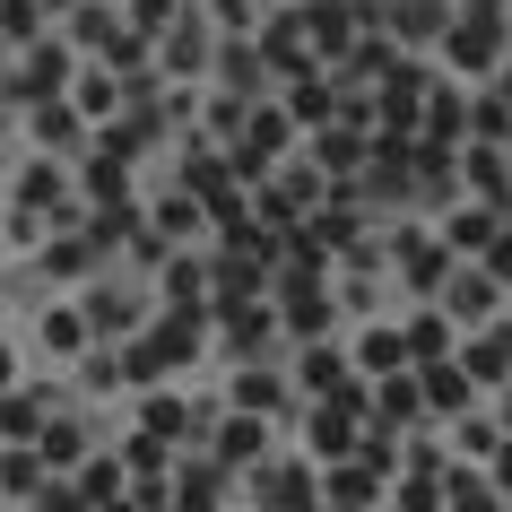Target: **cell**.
I'll use <instances>...</instances> for the list:
<instances>
[{"mask_svg":"<svg viewBox=\"0 0 512 512\" xmlns=\"http://www.w3.org/2000/svg\"><path fill=\"white\" fill-rule=\"evenodd\" d=\"M391 270H400V287H408V296H443V278H452L460 270V261H452V243H443V235H426V226H408V235H391Z\"/></svg>","mask_w":512,"mask_h":512,"instance_id":"cell-2","label":"cell"},{"mask_svg":"<svg viewBox=\"0 0 512 512\" xmlns=\"http://www.w3.org/2000/svg\"><path fill=\"white\" fill-rule=\"evenodd\" d=\"M391 512H443V469H400L391 478Z\"/></svg>","mask_w":512,"mask_h":512,"instance_id":"cell-34","label":"cell"},{"mask_svg":"<svg viewBox=\"0 0 512 512\" xmlns=\"http://www.w3.org/2000/svg\"><path fill=\"white\" fill-rule=\"evenodd\" d=\"M322 495H330V504H348V512H374L382 504V495H391V478H382V469H374V460H330V469H322Z\"/></svg>","mask_w":512,"mask_h":512,"instance_id":"cell-12","label":"cell"},{"mask_svg":"<svg viewBox=\"0 0 512 512\" xmlns=\"http://www.w3.org/2000/svg\"><path fill=\"white\" fill-rule=\"evenodd\" d=\"M408 356H417V365H434V356H452L460 348V330H452V313H443V304H426V313H408Z\"/></svg>","mask_w":512,"mask_h":512,"instance_id":"cell-24","label":"cell"},{"mask_svg":"<svg viewBox=\"0 0 512 512\" xmlns=\"http://www.w3.org/2000/svg\"><path fill=\"white\" fill-rule=\"evenodd\" d=\"M356 374L365 382H382V374H408V365H417V356H408V330L400 322H374V330H356Z\"/></svg>","mask_w":512,"mask_h":512,"instance_id":"cell-14","label":"cell"},{"mask_svg":"<svg viewBox=\"0 0 512 512\" xmlns=\"http://www.w3.org/2000/svg\"><path fill=\"white\" fill-rule=\"evenodd\" d=\"M226 478H235V469H226V460H174V512H226Z\"/></svg>","mask_w":512,"mask_h":512,"instance_id":"cell-13","label":"cell"},{"mask_svg":"<svg viewBox=\"0 0 512 512\" xmlns=\"http://www.w3.org/2000/svg\"><path fill=\"white\" fill-rule=\"evenodd\" d=\"M209 18H217L226 35H252V27H261V9H252V0H209Z\"/></svg>","mask_w":512,"mask_h":512,"instance_id":"cell-44","label":"cell"},{"mask_svg":"<svg viewBox=\"0 0 512 512\" xmlns=\"http://www.w3.org/2000/svg\"><path fill=\"white\" fill-rule=\"evenodd\" d=\"M452 356L469 365V382H478V391H504V382H512V313H495L486 330H460Z\"/></svg>","mask_w":512,"mask_h":512,"instance_id":"cell-5","label":"cell"},{"mask_svg":"<svg viewBox=\"0 0 512 512\" xmlns=\"http://www.w3.org/2000/svg\"><path fill=\"white\" fill-rule=\"evenodd\" d=\"M44 9H79V0H44Z\"/></svg>","mask_w":512,"mask_h":512,"instance_id":"cell-49","label":"cell"},{"mask_svg":"<svg viewBox=\"0 0 512 512\" xmlns=\"http://www.w3.org/2000/svg\"><path fill=\"white\" fill-rule=\"evenodd\" d=\"M417 139H452V148L469 139V96H460V79H452V70H443V79L426 87V113H417Z\"/></svg>","mask_w":512,"mask_h":512,"instance_id":"cell-17","label":"cell"},{"mask_svg":"<svg viewBox=\"0 0 512 512\" xmlns=\"http://www.w3.org/2000/svg\"><path fill=\"white\" fill-rule=\"evenodd\" d=\"M96 512H139V504H131V486H122V495H105V504H96Z\"/></svg>","mask_w":512,"mask_h":512,"instance_id":"cell-48","label":"cell"},{"mask_svg":"<svg viewBox=\"0 0 512 512\" xmlns=\"http://www.w3.org/2000/svg\"><path fill=\"white\" fill-rule=\"evenodd\" d=\"M200 296H209V261H191V252H174V261H165V304H183V313H200Z\"/></svg>","mask_w":512,"mask_h":512,"instance_id":"cell-35","label":"cell"},{"mask_svg":"<svg viewBox=\"0 0 512 512\" xmlns=\"http://www.w3.org/2000/svg\"><path fill=\"white\" fill-rule=\"evenodd\" d=\"M252 495L270 512H322V469L313 460H261V469H243Z\"/></svg>","mask_w":512,"mask_h":512,"instance_id":"cell-3","label":"cell"},{"mask_svg":"<svg viewBox=\"0 0 512 512\" xmlns=\"http://www.w3.org/2000/svg\"><path fill=\"white\" fill-rule=\"evenodd\" d=\"M252 44H261V61H270V79H313V70H322L313 44H304V9H278Z\"/></svg>","mask_w":512,"mask_h":512,"instance_id":"cell-9","label":"cell"},{"mask_svg":"<svg viewBox=\"0 0 512 512\" xmlns=\"http://www.w3.org/2000/svg\"><path fill=\"white\" fill-rule=\"evenodd\" d=\"M287 122H296V131H322V122H339V96H330L322 70H313V79H287Z\"/></svg>","mask_w":512,"mask_h":512,"instance_id":"cell-25","label":"cell"},{"mask_svg":"<svg viewBox=\"0 0 512 512\" xmlns=\"http://www.w3.org/2000/svg\"><path fill=\"white\" fill-rule=\"evenodd\" d=\"M44 417H53V400H44V391H0V443H35V434H44Z\"/></svg>","mask_w":512,"mask_h":512,"instance_id":"cell-27","label":"cell"},{"mask_svg":"<svg viewBox=\"0 0 512 512\" xmlns=\"http://www.w3.org/2000/svg\"><path fill=\"white\" fill-rule=\"evenodd\" d=\"M35 452H44V469H79V460H87V426H79V417H44Z\"/></svg>","mask_w":512,"mask_h":512,"instance_id":"cell-31","label":"cell"},{"mask_svg":"<svg viewBox=\"0 0 512 512\" xmlns=\"http://www.w3.org/2000/svg\"><path fill=\"white\" fill-rule=\"evenodd\" d=\"M478 270H486V278H495V287L512 296V217H504V235H495V243L478 252Z\"/></svg>","mask_w":512,"mask_h":512,"instance_id":"cell-43","label":"cell"},{"mask_svg":"<svg viewBox=\"0 0 512 512\" xmlns=\"http://www.w3.org/2000/svg\"><path fill=\"white\" fill-rule=\"evenodd\" d=\"M217 322H226V348H235L243 365H252V356L270 348V330H278V313H270V304H226V313H217Z\"/></svg>","mask_w":512,"mask_h":512,"instance_id":"cell-22","label":"cell"},{"mask_svg":"<svg viewBox=\"0 0 512 512\" xmlns=\"http://www.w3.org/2000/svg\"><path fill=\"white\" fill-rule=\"evenodd\" d=\"M495 235H504V209H486V200H452V217H443V243H452V261H478Z\"/></svg>","mask_w":512,"mask_h":512,"instance_id":"cell-15","label":"cell"},{"mask_svg":"<svg viewBox=\"0 0 512 512\" xmlns=\"http://www.w3.org/2000/svg\"><path fill=\"white\" fill-rule=\"evenodd\" d=\"M261 452H270V417L235 408V417L217 426V460H226V469H261Z\"/></svg>","mask_w":512,"mask_h":512,"instance_id":"cell-20","label":"cell"},{"mask_svg":"<svg viewBox=\"0 0 512 512\" xmlns=\"http://www.w3.org/2000/svg\"><path fill=\"white\" fill-rule=\"evenodd\" d=\"M200 330H209V313H183V304H165L148 330H131V339H122V374H131L139 391H157L165 374H183L191 356H200Z\"/></svg>","mask_w":512,"mask_h":512,"instance_id":"cell-1","label":"cell"},{"mask_svg":"<svg viewBox=\"0 0 512 512\" xmlns=\"http://www.w3.org/2000/svg\"><path fill=\"white\" fill-rule=\"evenodd\" d=\"M27 131L44 139V148H79V139H87V113L53 96V105H27ZM87 148H96V139H87Z\"/></svg>","mask_w":512,"mask_h":512,"instance_id":"cell-26","label":"cell"},{"mask_svg":"<svg viewBox=\"0 0 512 512\" xmlns=\"http://www.w3.org/2000/svg\"><path fill=\"white\" fill-rule=\"evenodd\" d=\"M44 0H0V44H44Z\"/></svg>","mask_w":512,"mask_h":512,"instance_id":"cell-37","label":"cell"},{"mask_svg":"<svg viewBox=\"0 0 512 512\" xmlns=\"http://www.w3.org/2000/svg\"><path fill=\"white\" fill-rule=\"evenodd\" d=\"M382 27L400 35V53H443V35H452V0H400V9H382Z\"/></svg>","mask_w":512,"mask_h":512,"instance_id":"cell-11","label":"cell"},{"mask_svg":"<svg viewBox=\"0 0 512 512\" xmlns=\"http://www.w3.org/2000/svg\"><path fill=\"white\" fill-rule=\"evenodd\" d=\"M35 339H44V356H61V365H70V356H87V348H96V330H87V313H79V304H53Z\"/></svg>","mask_w":512,"mask_h":512,"instance_id":"cell-23","label":"cell"},{"mask_svg":"<svg viewBox=\"0 0 512 512\" xmlns=\"http://www.w3.org/2000/svg\"><path fill=\"white\" fill-rule=\"evenodd\" d=\"M226 400H235V408H252V417H278V408H287V382H278V374H261V365H235Z\"/></svg>","mask_w":512,"mask_h":512,"instance_id":"cell-29","label":"cell"},{"mask_svg":"<svg viewBox=\"0 0 512 512\" xmlns=\"http://www.w3.org/2000/svg\"><path fill=\"white\" fill-rule=\"evenodd\" d=\"M70 105H79L87 122L105 131V122H113V105H122V87H113V70H79V79H70Z\"/></svg>","mask_w":512,"mask_h":512,"instance_id":"cell-32","label":"cell"},{"mask_svg":"<svg viewBox=\"0 0 512 512\" xmlns=\"http://www.w3.org/2000/svg\"><path fill=\"white\" fill-rule=\"evenodd\" d=\"M304 157L322 165V174H339V183H348L356 165H374V139H365V122H348V113H339V122H322V131L304 139Z\"/></svg>","mask_w":512,"mask_h":512,"instance_id":"cell-10","label":"cell"},{"mask_svg":"<svg viewBox=\"0 0 512 512\" xmlns=\"http://www.w3.org/2000/svg\"><path fill=\"white\" fill-rule=\"evenodd\" d=\"M165 61H174V79H191V70H200V27L174 18V27H165Z\"/></svg>","mask_w":512,"mask_h":512,"instance_id":"cell-42","label":"cell"},{"mask_svg":"<svg viewBox=\"0 0 512 512\" xmlns=\"http://www.w3.org/2000/svg\"><path fill=\"white\" fill-rule=\"evenodd\" d=\"M200 217H209V209H200L191 191H165V200H157V235H191Z\"/></svg>","mask_w":512,"mask_h":512,"instance_id":"cell-39","label":"cell"},{"mask_svg":"<svg viewBox=\"0 0 512 512\" xmlns=\"http://www.w3.org/2000/svg\"><path fill=\"white\" fill-rule=\"evenodd\" d=\"M139 426L165 434V443H183V434H200V408L174 400V391H148V400H139Z\"/></svg>","mask_w":512,"mask_h":512,"instance_id":"cell-30","label":"cell"},{"mask_svg":"<svg viewBox=\"0 0 512 512\" xmlns=\"http://www.w3.org/2000/svg\"><path fill=\"white\" fill-rule=\"evenodd\" d=\"M434 304L452 313V330H486L495 313H504V287H495V278H486L478 261H469V270H452V278H443V296H434Z\"/></svg>","mask_w":512,"mask_h":512,"instance_id":"cell-7","label":"cell"},{"mask_svg":"<svg viewBox=\"0 0 512 512\" xmlns=\"http://www.w3.org/2000/svg\"><path fill=\"white\" fill-rule=\"evenodd\" d=\"M348 374H356V356H348V348H330V339H304V356H296V391H304V400H330Z\"/></svg>","mask_w":512,"mask_h":512,"instance_id":"cell-18","label":"cell"},{"mask_svg":"<svg viewBox=\"0 0 512 512\" xmlns=\"http://www.w3.org/2000/svg\"><path fill=\"white\" fill-rule=\"evenodd\" d=\"M443 512H512V504L495 495V478H486L478 460H452L443 469Z\"/></svg>","mask_w":512,"mask_h":512,"instance_id":"cell-19","label":"cell"},{"mask_svg":"<svg viewBox=\"0 0 512 512\" xmlns=\"http://www.w3.org/2000/svg\"><path fill=\"white\" fill-rule=\"evenodd\" d=\"M417 391H426V417H434V426H452V417H469V408H478V382H469V365H460V356L417 365Z\"/></svg>","mask_w":512,"mask_h":512,"instance_id":"cell-8","label":"cell"},{"mask_svg":"<svg viewBox=\"0 0 512 512\" xmlns=\"http://www.w3.org/2000/svg\"><path fill=\"white\" fill-rule=\"evenodd\" d=\"M486 87H495V96H504V105H512V53H504V70H495V79H486Z\"/></svg>","mask_w":512,"mask_h":512,"instance_id":"cell-46","label":"cell"},{"mask_svg":"<svg viewBox=\"0 0 512 512\" xmlns=\"http://www.w3.org/2000/svg\"><path fill=\"white\" fill-rule=\"evenodd\" d=\"M79 382H87V391H113V382H131V374H122V348H105V339H96V356H79Z\"/></svg>","mask_w":512,"mask_h":512,"instance_id":"cell-40","label":"cell"},{"mask_svg":"<svg viewBox=\"0 0 512 512\" xmlns=\"http://www.w3.org/2000/svg\"><path fill=\"white\" fill-rule=\"evenodd\" d=\"M79 313H87V330H96V339H113V330L131 322V296H122V287H96V296H87Z\"/></svg>","mask_w":512,"mask_h":512,"instance_id":"cell-36","label":"cell"},{"mask_svg":"<svg viewBox=\"0 0 512 512\" xmlns=\"http://www.w3.org/2000/svg\"><path fill=\"white\" fill-rule=\"evenodd\" d=\"M96 252H105L96 235H79V243H44V270H53V278H79L87 261H96Z\"/></svg>","mask_w":512,"mask_h":512,"instance_id":"cell-38","label":"cell"},{"mask_svg":"<svg viewBox=\"0 0 512 512\" xmlns=\"http://www.w3.org/2000/svg\"><path fill=\"white\" fill-rule=\"evenodd\" d=\"M278 296H287V330H296V339H322V330H330V296H322V287L278 278Z\"/></svg>","mask_w":512,"mask_h":512,"instance_id":"cell-28","label":"cell"},{"mask_svg":"<svg viewBox=\"0 0 512 512\" xmlns=\"http://www.w3.org/2000/svg\"><path fill=\"white\" fill-rule=\"evenodd\" d=\"M44 486H53V469H44V452H35V443H0V495L35 504Z\"/></svg>","mask_w":512,"mask_h":512,"instance_id":"cell-21","label":"cell"},{"mask_svg":"<svg viewBox=\"0 0 512 512\" xmlns=\"http://www.w3.org/2000/svg\"><path fill=\"white\" fill-rule=\"evenodd\" d=\"M70 79H79L70 44H27V61L9 70V96H18V105H53V96H61Z\"/></svg>","mask_w":512,"mask_h":512,"instance_id":"cell-6","label":"cell"},{"mask_svg":"<svg viewBox=\"0 0 512 512\" xmlns=\"http://www.w3.org/2000/svg\"><path fill=\"white\" fill-rule=\"evenodd\" d=\"M486 478H495V495H504V504H512V434H504V443H495V460H486Z\"/></svg>","mask_w":512,"mask_h":512,"instance_id":"cell-45","label":"cell"},{"mask_svg":"<svg viewBox=\"0 0 512 512\" xmlns=\"http://www.w3.org/2000/svg\"><path fill=\"white\" fill-rule=\"evenodd\" d=\"M443 70H452L460 87L495 79V70H504V35L486 27V18H452V35H443Z\"/></svg>","mask_w":512,"mask_h":512,"instance_id":"cell-4","label":"cell"},{"mask_svg":"<svg viewBox=\"0 0 512 512\" xmlns=\"http://www.w3.org/2000/svg\"><path fill=\"white\" fill-rule=\"evenodd\" d=\"M504 313H512V296H504Z\"/></svg>","mask_w":512,"mask_h":512,"instance_id":"cell-50","label":"cell"},{"mask_svg":"<svg viewBox=\"0 0 512 512\" xmlns=\"http://www.w3.org/2000/svg\"><path fill=\"white\" fill-rule=\"evenodd\" d=\"M174 18H183V0H131V35H148V44H157Z\"/></svg>","mask_w":512,"mask_h":512,"instance_id":"cell-41","label":"cell"},{"mask_svg":"<svg viewBox=\"0 0 512 512\" xmlns=\"http://www.w3.org/2000/svg\"><path fill=\"white\" fill-rule=\"evenodd\" d=\"M374 426H391V434L434 426V417H426V391H417V365H408V374H382V382H374Z\"/></svg>","mask_w":512,"mask_h":512,"instance_id":"cell-16","label":"cell"},{"mask_svg":"<svg viewBox=\"0 0 512 512\" xmlns=\"http://www.w3.org/2000/svg\"><path fill=\"white\" fill-rule=\"evenodd\" d=\"M469 139H495V148H512V105L495 96V87H478V96H469ZM469 139H460V148H469Z\"/></svg>","mask_w":512,"mask_h":512,"instance_id":"cell-33","label":"cell"},{"mask_svg":"<svg viewBox=\"0 0 512 512\" xmlns=\"http://www.w3.org/2000/svg\"><path fill=\"white\" fill-rule=\"evenodd\" d=\"M512 0H469V18H504Z\"/></svg>","mask_w":512,"mask_h":512,"instance_id":"cell-47","label":"cell"}]
</instances>
